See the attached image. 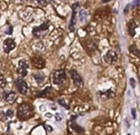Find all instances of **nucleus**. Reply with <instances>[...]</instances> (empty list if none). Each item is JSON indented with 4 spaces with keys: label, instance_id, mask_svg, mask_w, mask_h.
I'll return each mask as SVG.
<instances>
[{
    "label": "nucleus",
    "instance_id": "5",
    "mask_svg": "<svg viewBox=\"0 0 140 135\" xmlns=\"http://www.w3.org/2000/svg\"><path fill=\"white\" fill-rule=\"evenodd\" d=\"M18 73L21 78L26 77L28 73V64L25 59H20L18 63Z\"/></svg>",
    "mask_w": 140,
    "mask_h": 135
},
{
    "label": "nucleus",
    "instance_id": "21",
    "mask_svg": "<svg viewBox=\"0 0 140 135\" xmlns=\"http://www.w3.org/2000/svg\"><path fill=\"white\" fill-rule=\"evenodd\" d=\"M36 1L38 2V4H39L40 6H46V4H47L46 0H36Z\"/></svg>",
    "mask_w": 140,
    "mask_h": 135
},
{
    "label": "nucleus",
    "instance_id": "18",
    "mask_svg": "<svg viewBox=\"0 0 140 135\" xmlns=\"http://www.w3.org/2000/svg\"><path fill=\"white\" fill-rule=\"evenodd\" d=\"M130 52L131 53H133L134 55H136L137 57H140V52H139V51H138V49L136 47L135 45H131L130 47Z\"/></svg>",
    "mask_w": 140,
    "mask_h": 135
},
{
    "label": "nucleus",
    "instance_id": "11",
    "mask_svg": "<svg viewBox=\"0 0 140 135\" xmlns=\"http://www.w3.org/2000/svg\"><path fill=\"white\" fill-rule=\"evenodd\" d=\"M32 64L34 65V67L38 68V69H42V68L45 67V61L40 57H34L32 59Z\"/></svg>",
    "mask_w": 140,
    "mask_h": 135
},
{
    "label": "nucleus",
    "instance_id": "1",
    "mask_svg": "<svg viewBox=\"0 0 140 135\" xmlns=\"http://www.w3.org/2000/svg\"><path fill=\"white\" fill-rule=\"evenodd\" d=\"M17 115L20 120H27L32 115V108L29 104H21L18 108Z\"/></svg>",
    "mask_w": 140,
    "mask_h": 135
},
{
    "label": "nucleus",
    "instance_id": "6",
    "mask_svg": "<svg viewBox=\"0 0 140 135\" xmlns=\"http://www.w3.org/2000/svg\"><path fill=\"white\" fill-rule=\"evenodd\" d=\"M70 75H71V78H72V80L74 82L75 85L77 86V87H83L84 85V82L83 78L81 77L77 71L75 70H71L70 71Z\"/></svg>",
    "mask_w": 140,
    "mask_h": 135
},
{
    "label": "nucleus",
    "instance_id": "29",
    "mask_svg": "<svg viewBox=\"0 0 140 135\" xmlns=\"http://www.w3.org/2000/svg\"><path fill=\"white\" fill-rule=\"evenodd\" d=\"M110 0H103V3H108V2H110Z\"/></svg>",
    "mask_w": 140,
    "mask_h": 135
},
{
    "label": "nucleus",
    "instance_id": "14",
    "mask_svg": "<svg viewBox=\"0 0 140 135\" xmlns=\"http://www.w3.org/2000/svg\"><path fill=\"white\" fill-rule=\"evenodd\" d=\"M51 90H52V88H51V87H46V88H45V89L42 90L41 92H39V94H38V97H40V98H45V97H46L48 94L50 93Z\"/></svg>",
    "mask_w": 140,
    "mask_h": 135
},
{
    "label": "nucleus",
    "instance_id": "30",
    "mask_svg": "<svg viewBox=\"0 0 140 135\" xmlns=\"http://www.w3.org/2000/svg\"><path fill=\"white\" fill-rule=\"evenodd\" d=\"M128 135H130V134H128Z\"/></svg>",
    "mask_w": 140,
    "mask_h": 135
},
{
    "label": "nucleus",
    "instance_id": "12",
    "mask_svg": "<svg viewBox=\"0 0 140 135\" xmlns=\"http://www.w3.org/2000/svg\"><path fill=\"white\" fill-rule=\"evenodd\" d=\"M34 79L36 80L38 84H41L43 83L44 80H45V75H44L42 72H37V73H34L32 75Z\"/></svg>",
    "mask_w": 140,
    "mask_h": 135
},
{
    "label": "nucleus",
    "instance_id": "19",
    "mask_svg": "<svg viewBox=\"0 0 140 135\" xmlns=\"http://www.w3.org/2000/svg\"><path fill=\"white\" fill-rule=\"evenodd\" d=\"M7 85V81H6V79L4 78V75L0 74V87L1 88H4Z\"/></svg>",
    "mask_w": 140,
    "mask_h": 135
},
{
    "label": "nucleus",
    "instance_id": "24",
    "mask_svg": "<svg viewBox=\"0 0 140 135\" xmlns=\"http://www.w3.org/2000/svg\"><path fill=\"white\" fill-rule=\"evenodd\" d=\"M130 85H131L132 88H135V86H136V81H135L134 79H130Z\"/></svg>",
    "mask_w": 140,
    "mask_h": 135
},
{
    "label": "nucleus",
    "instance_id": "20",
    "mask_svg": "<svg viewBox=\"0 0 140 135\" xmlns=\"http://www.w3.org/2000/svg\"><path fill=\"white\" fill-rule=\"evenodd\" d=\"M5 114H6V116H7V118H11V119H12L13 117V115H14V113H13V111L11 110V109H8L7 112H5Z\"/></svg>",
    "mask_w": 140,
    "mask_h": 135
},
{
    "label": "nucleus",
    "instance_id": "7",
    "mask_svg": "<svg viewBox=\"0 0 140 135\" xmlns=\"http://www.w3.org/2000/svg\"><path fill=\"white\" fill-rule=\"evenodd\" d=\"M15 47H16V43H15L13 38L9 37V38H6L5 40L4 41L3 49L5 53H9V52H10L11 51H12Z\"/></svg>",
    "mask_w": 140,
    "mask_h": 135
},
{
    "label": "nucleus",
    "instance_id": "23",
    "mask_svg": "<svg viewBox=\"0 0 140 135\" xmlns=\"http://www.w3.org/2000/svg\"><path fill=\"white\" fill-rule=\"evenodd\" d=\"M44 127H45V129H46V131L47 132H53V127H50L49 125H45L44 126Z\"/></svg>",
    "mask_w": 140,
    "mask_h": 135
},
{
    "label": "nucleus",
    "instance_id": "10",
    "mask_svg": "<svg viewBox=\"0 0 140 135\" xmlns=\"http://www.w3.org/2000/svg\"><path fill=\"white\" fill-rule=\"evenodd\" d=\"M104 59L107 62L109 65H112L115 64L117 61V54L115 51H109L106 53V55L104 56Z\"/></svg>",
    "mask_w": 140,
    "mask_h": 135
},
{
    "label": "nucleus",
    "instance_id": "16",
    "mask_svg": "<svg viewBox=\"0 0 140 135\" xmlns=\"http://www.w3.org/2000/svg\"><path fill=\"white\" fill-rule=\"evenodd\" d=\"M57 102L60 104V105H61V107H63L64 108H66V109H69V105H68V103L67 102V100L65 99H63V98H61V99H59L57 100Z\"/></svg>",
    "mask_w": 140,
    "mask_h": 135
},
{
    "label": "nucleus",
    "instance_id": "28",
    "mask_svg": "<svg viewBox=\"0 0 140 135\" xmlns=\"http://www.w3.org/2000/svg\"><path fill=\"white\" fill-rule=\"evenodd\" d=\"M129 7H130V5H127V7H125V9H124V14H126V13H128Z\"/></svg>",
    "mask_w": 140,
    "mask_h": 135
},
{
    "label": "nucleus",
    "instance_id": "25",
    "mask_svg": "<svg viewBox=\"0 0 140 135\" xmlns=\"http://www.w3.org/2000/svg\"><path fill=\"white\" fill-rule=\"evenodd\" d=\"M138 5H140V0H135L134 3L132 4V8H135Z\"/></svg>",
    "mask_w": 140,
    "mask_h": 135
},
{
    "label": "nucleus",
    "instance_id": "22",
    "mask_svg": "<svg viewBox=\"0 0 140 135\" xmlns=\"http://www.w3.org/2000/svg\"><path fill=\"white\" fill-rule=\"evenodd\" d=\"M12 30H13L12 26L9 25H8V30L5 31V33H6V34H8V35H11V34L12 33Z\"/></svg>",
    "mask_w": 140,
    "mask_h": 135
},
{
    "label": "nucleus",
    "instance_id": "13",
    "mask_svg": "<svg viewBox=\"0 0 140 135\" xmlns=\"http://www.w3.org/2000/svg\"><path fill=\"white\" fill-rule=\"evenodd\" d=\"M134 20H131L129 23V25H128V27H129V32H130V36H134L135 35V30H136V25L134 24Z\"/></svg>",
    "mask_w": 140,
    "mask_h": 135
},
{
    "label": "nucleus",
    "instance_id": "15",
    "mask_svg": "<svg viewBox=\"0 0 140 135\" xmlns=\"http://www.w3.org/2000/svg\"><path fill=\"white\" fill-rule=\"evenodd\" d=\"M79 17H80V21H81V23H83V22H85L87 20L88 13H87V12H86L85 10H81V12H80Z\"/></svg>",
    "mask_w": 140,
    "mask_h": 135
},
{
    "label": "nucleus",
    "instance_id": "8",
    "mask_svg": "<svg viewBox=\"0 0 140 135\" xmlns=\"http://www.w3.org/2000/svg\"><path fill=\"white\" fill-rule=\"evenodd\" d=\"M3 97L4 99H5L6 102L8 104H11V105L16 102L18 99V95L16 92H5V91H4L3 93Z\"/></svg>",
    "mask_w": 140,
    "mask_h": 135
},
{
    "label": "nucleus",
    "instance_id": "2",
    "mask_svg": "<svg viewBox=\"0 0 140 135\" xmlns=\"http://www.w3.org/2000/svg\"><path fill=\"white\" fill-rule=\"evenodd\" d=\"M50 25H51L50 21L46 20L39 26H35V27L32 29L33 36L38 37V38H41V37H43L46 33L48 32Z\"/></svg>",
    "mask_w": 140,
    "mask_h": 135
},
{
    "label": "nucleus",
    "instance_id": "26",
    "mask_svg": "<svg viewBox=\"0 0 140 135\" xmlns=\"http://www.w3.org/2000/svg\"><path fill=\"white\" fill-rule=\"evenodd\" d=\"M55 119H56L57 121H61L62 119V115L60 113H56L55 114Z\"/></svg>",
    "mask_w": 140,
    "mask_h": 135
},
{
    "label": "nucleus",
    "instance_id": "9",
    "mask_svg": "<svg viewBox=\"0 0 140 135\" xmlns=\"http://www.w3.org/2000/svg\"><path fill=\"white\" fill-rule=\"evenodd\" d=\"M79 7V4L76 3L74 5L72 6L73 9V12H72V17H71V20H70V25H69V29L71 32L75 30V24H76V14H77V8Z\"/></svg>",
    "mask_w": 140,
    "mask_h": 135
},
{
    "label": "nucleus",
    "instance_id": "4",
    "mask_svg": "<svg viewBox=\"0 0 140 135\" xmlns=\"http://www.w3.org/2000/svg\"><path fill=\"white\" fill-rule=\"evenodd\" d=\"M15 84H16V87L19 92L22 95H26L28 92V85L27 83L26 82L25 79H23L22 78H19L16 79L15 81Z\"/></svg>",
    "mask_w": 140,
    "mask_h": 135
},
{
    "label": "nucleus",
    "instance_id": "3",
    "mask_svg": "<svg viewBox=\"0 0 140 135\" xmlns=\"http://www.w3.org/2000/svg\"><path fill=\"white\" fill-rule=\"evenodd\" d=\"M67 80V75L64 70H57L53 74V83L55 85H61Z\"/></svg>",
    "mask_w": 140,
    "mask_h": 135
},
{
    "label": "nucleus",
    "instance_id": "17",
    "mask_svg": "<svg viewBox=\"0 0 140 135\" xmlns=\"http://www.w3.org/2000/svg\"><path fill=\"white\" fill-rule=\"evenodd\" d=\"M71 127H72V128L75 130V132H78V133H81V132H84L83 128L81 127L79 125H77V124H75V123H72V124H71Z\"/></svg>",
    "mask_w": 140,
    "mask_h": 135
},
{
    "label": "nucleus",
    "instance_id": "27",
    "mask_svg": "<svg viewBox=\"0 0 140 135\" xmlns=\"http://www.w3.org/2000/svg\"><path fill=\"white\" fill-rule=\"evenodd\" d=\"M131 115L133 117V119H136L137 113H136V109H135V108H132V109H131Z\"/></svg>",
    "mask_w": 140,
    "mask_h": 135
}]
</instances>
